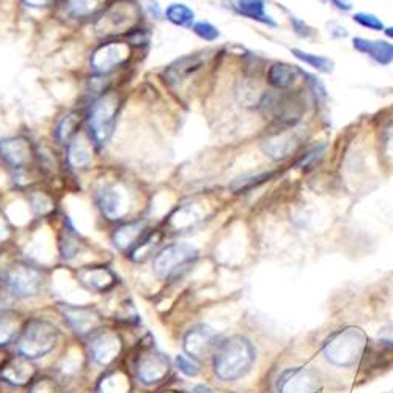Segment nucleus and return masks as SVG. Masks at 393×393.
Wrapping results in <instances>:
<instances>
[{"label": "nucleus", "mask_w": 393, "mask_h": 393, "mask_svg": "<svg viewBox=\"0 0 393 393\" xmlns=\"http://www.w3.org/2000/svg\"><path fill=\"white\" fill-rule=\"evenodd\" d=\"M125 364L132 373L136 384L142 385L143 389L156 390L169 384L174 378V360L156 346L150 332L129 346Z\"/></svg>", "instance_id": "f257e3e1"}, {"label": "nucleus", "mask_w": 393, "mask_h": 393, "mask_svg": "<svg viewBox=\"0 0 393 393\" xmlns=\"http://www.w3.org/2000/svg\"><path fill=\"white\" fill-rule=\"evenodd\" d=\"M47 283V267L27 257L13 258L0 266V287L14 304L40 298Z\"/></svg>", "instance_id": "f03ea898"}, {"label": "nucleus", "mask_w": 393, "mask_h": 393, "mask_svg": "<svg viewBox=\"0 0 393 393\" xmlns=\"http://www.w3.org/2000/svg\"><path fill=\"white\" fill-rule=\"evenodd\" d=\"M257 349L244 335L222 337L209 359L211 373L220 382H235L244 378L254 367Z\"/></svg>", "instance_id": "7ed1b4c3"}, {"label": "nucleus", "mask_w": 393, "mask_h": 393, "mask_svg": "<svg viewBox=\"0 0 393 393\" xmlns=\"http://www.w3.org/2000/svg\"><path fill=\"white\" fill-rule=\"evenodd\" d=\"M63 331L57 322L43 315H27L23 329L13 344V353L23 357L40 362L62 344Z\"/></svg>", "instance_id": "20e7f679"}, {"label": "nucleus", "mask_w": 393, "mask_h": 393, "mask_svg": "<svg viewBox=\"0 0 393 393\" xmlns=\"http://www.w3.org/2000/svg\"><path fill=\"white\" fill-rule=\"evenodd\" d=\"M87 360L91 367L98 368L99 371L114 367L117 364L125 362L129 346L126 342L125 333L121 327L107 322L99 331H96L93 335H90L87 340L82 342Z\"/></svg>", "instance_id": "39448f33"}, {"label": "nucleus", "mask_w": 393, "mask_h": 393, "mask_svg": "<svg viewBox=\"0 0 393 393\" xmlns=\"http://www.w3.org/2000/svg\"><path fill=\"white\" fill-rule=\"evenodd\" d=\"M200 250L192 242L174 241L160 247L152 258V271L156 278L167 283L181 280L197 265Z\"/></svg>", "instance_id": "423d86ee"}, {"label": "nucleus", "mask_w": 393, "mask_h": 393, "mask_svg": "<svg viewBox=\"0 0 393 393\" xmlns=\"http://www.w3.org/2000/svg\"><path fill=\"white\" fill-rule=\"evenodd\" d=\"M120 107L121 99L114 90H107L88 104L85 125H87V136L96 150H102L110 142L115 132Z\"/></svg>", "instance_id": "0eeeda50"}, {"label": "nucleus", "mask_w": 393, "mask_h": 393, "mask_svg": "<svg viewBox=\"0 0 393 393\" xmlns=\"http://www.w3.org/2000/svg\"><path fill=\"white\" fill-rule=\"evenodd\" d=\"M143 10L136 0H115L93 19L96 34L107 38H121L134 27L142 24Z\"/></svg>", "instance_id": "6e6552de"}, {"label": "nucleus", "mask_w": 393, "mask_h": 393, "mask_svg": "<svg viewBox=\"0 0 393 393\" xmlns=\"http://www.w3.org/2000/svg\"><path fill=\"white\" fill-rule=\"evenodd\" d=\"M56 310L63 322L64 329L74 340L85 342L96 331L107 324V316L99 307L93 304L57 302Z\"/></svg>", "instance_id": "1a4fd4ad"}, {"label": "nucleus", "mask_w": 393, "mask_h": 393, "mask_svg": "<svg viewBox=\"0 0 393 393\" xmlns=\"http://www.w3.org/2000/svg\"><path fill=\"white\" fill-rule=\"evenodd\" d=\"M88 370L90 365L84 349V343L73 340L64 344L63 353L53 362L49 373L62 385L64 393H69L74 389H79V384L84 381Z\"/></svg>", "instance_id": "9d476101"}, {"label": "nucleus", "mask_w": 393, "mask_h": 393, "mask_svg": "<svg viewBox=\"0 0 393 393\" xmlns=\"http://www.w3.org/2000/svg\"><path fill=\"white\" fill-rule=\"evenodd\" d=\"M263 114L271 117L277 128H294L305 112L302 95L288 90L266 91L258 101Z\"/></svg>", "instance_id": "9b49d317"}, {"label": "nucleus", "mask_w": 393, "mask_h": 393, "mask_svg": "<svg viewBox=\"0 0 393 393\" xmlns=\"http://www.w3.org/2000/svg\"><path fill=\"white\" fill-rule=\"evenodd\" d=\"M93 203L99 216L110 224H121L131 214V195L125 184L117 181H102L93 189Z\"/></svg>", "instance_id": "f8f14e48"}, {"label": "nucleus", "mask_w": 393, "mask_h": 393, "mask_svg": "<svg viewBox=\"0 0 393 393\" xmlns=\"http://www.w3.org/2000/svg\"><path fill=\"white\" fill-rule=\"evenodd\" d=\"M365 343L364 332L354 327L338 331L327 338L324 343V355L329 362L338 367H353L362 357Z\"/></svg>", "instance_id": "ddd939ff"}, {"label": "nucleus", "mask_w": 393, "mask_h": 393, "mask_svg": "<svg viewBox=\"0 0 393 393\" xmlns=\"http://www.w3.org/2000/svg\"><path fill=\"white\" fill-rule=\"evenodd\" d=\"M132 53V47L125 38H107L101 41L90 53V71L93 76L106 78L115 73L118 68L125 67Z\"/></svg>", "instance_id": "4468645a"}, {"label": "nucleus", "mask_w": 393, "mask_h": 393, "mask_svg": "<svg viewBox=\"0 0 393 393\" xmlns=\"http://www.w3.org/2000/svg\"><path fill=\"white\" fill-rule=\"evenodd\" d=\"M74 280L84 291L95 296H110L120 288V277L115 269L107 263H90L73 271Z\"/></svg>", "instance_id": "2eb2a0df"}, {"label": "nucleus", "mask_w": 393, "mask_h": 393, "mask_svg": "<svg viewBox=\"0 0 393 393\" xmlns=\"http://www.w3.org/2000/svg\"><path fill=\"white\" fill-rule=\"evenodd\" d=\"M222 340V335L206 322H197L187 327L181 337L182 354L197 360L198 364L211 359L214 349Z\"/></svg>", "instance_id": "dca6fc26"}, {"label": "nucleus", "mask_w": 393, "mask_h": 393, "mask_svg": "<svg viewBox=\"0 0 393 393\" xmlns=\"http://www.w3.org/2000/svg\"><path fill=\"white\" fill-rule=\"evenodd\" d=\"M40 373L41 371L36 362H32L23 355L12 353L3 367L0 368V387L25 392Z\"/></svg>", "instance_id": "f3484780"}, {"label": "nucleus", "mask_w": 393, "mask_h": 393, "mask_svg": "<svg viewBox=\"0 0 393 393\" xmlns=\"http://www.w3.org/2000/svg\"><path fill=\"white\" fill-rule=\"evenodd\" d=\"M208 62V52H193L178 57L176 60L163 69L164 82L170 88H180L187 80H191L197 73H200Z\"/></svg>", "instance_id": "a211bd4d"}, {"label": "nucleus", "mask_w": 393, "mask_h": 393, "mask_svg": "<svg viewBox=\"0 0 393 393\" xmlns=\"http://www.w3.org/2000/svg\"><path fill=\"white\" fill-rule=\"evenodd\" d=\"M0 160L16 174H23L35 160V147L23 136L0 139Z\"/></svg>", "instance_id": "6ab92c4d"}, {"label": "nucleus", "mask_w": 393, "mask_h": 393, "mask_svg": "<svg viewBox=\"0 0 393 393\" xmlns=\"http://www.w3.org/2000/svg\"><path fill=\"white\" fill-rule=\"evenodd\" d=\"M136 381L125 362L99 371L91 385V393H134Z\"/></svg>", "instance_id": "aec40b11"}, {"label": "nucleus", "mask_w": 393, "mask_h": 393, "mask_svg": "<svg viewBox=\"0 0 393 393\" xmlns=\"http://www.w3.org/2000/svg\"><path fill=\"white\" fill-rule=\"evenodd\" d=\"M150 228H152V225H150L147 217L142 216L117 224L114 230L110 231L112 246L115 247L117 252L126 257Z\"/></svg>", "instance_id": "412c9836"}, {"label": "nucleus", "mask_w": 393, "mask_h": 393, "mask_svg": "<svg viewBox=\"0 0 393 393\" xmlns=\"http://www.w3.org/2000/svg\"><path fill=\"white\" fill-rule=\"evenodd\" d=\"M87 249V241L82 233L74 227L68 216L62 220V227L57 233V255L64 265L76 261Z\"/></svg>", "instance_id": "4be33fe9"}, {"label": "nucleus", "mask_w": 393, "mask_h": 393, "mask_svg": "<svg viewBox=\"0 0 393 393\" xmlns=\"http://www.w3.org/2000/svg\"><path fill=\"white\" fill-rule=\"evenodd\" d=\"M276 389L277 393H318L320 379L309 368H287L280 373Z\"/></svg>", "instance_id": "5701e85b"}, {"label": "nucleus", "mask_w": 393, "mask_h": 393, "mask_svg": "<svg viewBox=\"0 0 393 393\" xmlns=\"http://www.w3.org/2000/svg\"><path fill=\"white\" fill-rule=\"evenodd\" d=\"M202 213L197 209V204L192 202L178 204L167 219L164 220L163 230L167 233L182 235L189 233L198 224L202 222Z\"/></svg>", "instance_id": "b1692460"}, {"label": "nucleus", "mask_w": 393, "mask_h": 393, "mask_svg": "<svg viewBox=\"0 0 393 393\" xmlns=\"http://www.w3.org/2000/svg\"><path fill=\"white\" fill-rule=\"evenodd\" d=\"M293 129L294 128H277L261 142L263 152L274 160H282L291 156L299 145V139Z\"/></svg>", "instance_id": "393cba45"}, {"label": "nucleus", "mask_w": 393, "mask_h": 393, "mask_svg": "<svg viewBox=\"0 0 393 393\" xmlns=\"http://www.w3.org/2000/svg\"><path fill=\"white\" fill-rule=\"evenodd\" d=\"M107 0H60L57 10L67 21L82 23L95 19L107 7Z\"/></svg>", "instance_id": "a878e982"}, {"label": "nucleus", "mask_w": 393, "mask_h": 393, "mask_svg": "<svg viewBox=\"0 0 393 393\" xmlns=\"http://www.w3.org/2000/svg\"><path fill=\"white\" fill-rule=\"evenodd\" d=\"M164 238H165V231L163 228L152 227L142 236V238H140L137 244L132 247V250L129 252L126 258L131 263H136V265H140V263H145L148 260L152 261V258L156 255V252L165 244Z\"/></svg>", "instance_id": "bb28decb"}, {"label": "nucleus", "mask_w": 393, "mask_h": 393, "mask_svg": "<svg viewBox=\"0 0 393 393\" xmlns=\"http://www.w3.org/2000/svg\"><path fill=\"white\" fill-rule=\"evenodd\" d=\"M27 315L18 307H8L0 310V346L13 348Z\"/></svg>", "instance_id": "cd10ccee"}, {"label": "nucleus", "mask_w": 393, "mask_h": 393, "mask_svg": "<svg viewBox=\"0 0 393 393\" xmlns=\"http://www.w3.org/2000/svg\"><path fill=\"white\" fill-rule=\"evenodd\" d=\"M64 164L74 171L87 170L91 164V142L88 136L78 134L67 147H64Z\"/></svg>", "instance_id": "c85d7f7f"}, {"label": "nucleus", "mask_w": 393, "mask_h": 393, "mask_svg": "<svg viewBox=\"0 0 393 393\" xmlns=\"http://www.w3.org/2000/svg\"><path fill=\"white\" fill-rule=\"evenodd\" d=\"M85 121V117L80 110H67L57 118L52 128V137L57 145H67L80 134V126Z\"/></svg>", "instance_id": "c756f323"}, {"label": "nucleus", "mask_w": 393, "mask_h": 393, "mask_svg": "<svg viewBox=\"0 0 393 393\" xmlns=\"http://www.w3.org/2000/svg\"><path fill=\"white\" fill-rule=\"evenodd\" d=\"M353 47L360 53L368 56L371 60H374L381 67H389L390 63H393V43L355 36L353 38Z\"/></svg>", "instance_id": "7c9ffc66"}, {"label": "nucleus", "mask_w": 393, "mask_h": 393, "mask_svg": "<svg viewBox=\"0 0 393 393\" xmlns=\"http://www.w3.org/2000/svg\"><path fill=\"white\" fill-rule=\"evenodd\" d=\"M27 203L35 219L46 220L56 216L57 202L52 193L41 189L27 191Z\"/></svg>", "instance_id": "2f4dec72"}, {"label": "nucleus", "mask_w": 393, "mask_h": 393, "mask_svg": "<svg viewBox=\"0 0 393 393\" xmlns=\"http://www.w3.org/2000/svg\"><path fill=\"white\" fill-rule=\"evenodd\" d=\"M233 12L247 19L255 21V23L265 24L267 27H277V23L266 12L265 0H235L231 3Z\"/></svg>", "instance_id": "473e14b6"}, {"label": "nucleus", "mask_w": 393, "mask_h": 393, "mask_svg": "<svg viewBox=\"0 0 393 393\" xmlns=\"http://www.w3.org/2000/svg\"><path fill=\"white\" fill-rule=\"evenodd\" d=\"M298 79V69L288 63H274L269 67L266 80L271 87L277 90H288Z\"/></svg>", "instance_id": "72a5a7b5"}, {"label": "nucleus", "mask_w": 393, "mask_h": 393, "mask_svg": "<svg viewBox=\"0 0 393 393\" xmlns=\"http://www.w3.org/2000/svg\"><path fill=\"white\" fill-rule=\"evenodd\" d=\"M164 19L175 27L192 29V25L195 24V12L186 3L174 2L164 10Z\"/></svg>", "instance_id": "f704fd0d"}, {"label": "nucleus", "mask_w": 393, "mask_h": 393, "mask_svg": "<svg viewBox=\"0 0 393 393\" xmlns=\"http://www.w3.org/2000/svg\"><path fill=\"white\" fill-rule=\"evenodd\" d=\"M272 176H274V171H263V174H257V175L255 174L241 175L230 182V189L235 193L249 192L260 184H263V182H266L267 180H271Z\"/></svg>", "instance_id": "c9c22d12"}, {"label": "nucleus", "mask_w": 393, "mask_h": 393, "mask_svg": "<svg viewBox=\"0 0 393 393\" xmlns=\"http://www.w3.org/2000/svg\"><path fill=\"white\" fill-rule=\"evenodd\" d=\"M291 53L296 58H298V60H300L305 64H309V67L316 69V71L326 73V74H329L333 71V62L331 60V58L316 56V53L304 52L300 49H296V47L294 49H291Z\"/></svg>", "instance_id": "e433bc0d"}, {"label": "nucleus", "mask_w": 393, "mask_h": 393, "mask_svg": "<svg viewBox=\"0 0 393 393\" xmlns=\"http://www.w3.org/2000/svg\"><path fill=\"white\" fill-rule=\"evenodd\" d=\"M174 367L178 373L184 376V378H198L202 374V364H198L197 360L187 357L186 354H176L174 359Z\"/></svg>", "instance_id": "4c0bfd02"}, {"label": "nucleus", "mask_w": 393, "mask_h": 393, "mask_svg": "<svg viewBox=\"0 0 393 393\" xmlns=\"http://www.w3.org/2000/svg\"><path fill=\"white\" fill-rule=\"evenodd\" d=\"M123 38H125V41L132 49H143V47H147L150 41H152V32H150L147 25L140 24L134 27L132 30H129Z\"/></svg>", "instance_id": "58836bf2"}, {"label": "nucleus", "mask_w": 393, "mask_h": 393, "mask_svg": "<svg viewBox=\"0 0 393 393\" xmlns=\"http://www.w3.org/2000/svg\"><path fill=\"white\" fill-rule=\"evenodd\" d=\"M191 30L198 38L208 43H214L220 38L219 29L214 24L209 23V21H197V23L192 25Z\"/></svg>", "instance_id": "ea45409f"}, {"label": "nucleus", "mask_w": 393, "mask_h": 393, "mask_svg": "<svg viewBox=\"0 0 393 393\" xmlns=\"http://www.w3.org/2000/svg\"><path fill=\"white\" fill-rule=\"evenodd\" d=\"M353 21L355 24L365 27V29H370V30H374V32L385 30L384 23H382L378 16H374L371 13H355L353 16Z\"/></svg>", "instance_id": "a19ab883"}, {"label": "nucleus", "mask_w": 393, "mask_h": 393, "mask_svg": "<svg viewBox=\"0 0 393 393\" xmlns=\"http://www.w3.org/2000/svg\"><path fill=\"white\" fill-rule=\"evenodd\" d=\"M291 24H293V30L296 32V35H299L300 38H310V36H313V29H311L310 25H307L304 21L293 18Z\"/></svg>", "instance_id": "79ce46f5"}, {"label": "nucleus", "mask_w": 393, "mask_h": 393, "mask_svg": "<svg viewBox=\"0 0 393 393\" xmlns=\"http://www.w3.org/2000/svg\"><path fill=\"white\" fill-rule=\"evenodd\" d=\"M21 2L29 8L46 10V8H51L52 5H58L60 3V0H21Z\"/></svg>", "instance_id": "37998d69"}, {"label": "nucleus", "mask_w": 393, "mask_h": 393, "mask_svg": "<svg viewBox=\"0 0 393 393\" xmlns=\"http://www.w3.org/2000/svg\"><path fill=\"white\" fill-rule=\"evenodd\" d=\"M147 10H148V14L152 16L153 19L156 21H159L160 18H163L164 13L160 12V8H159V3L156 2V0H147Z\"/></svg>", "instance_id": "c03bdc74"}, {"label": "nucleus", "mask_w": 393, "mask_h": 393, "mask_svg": "<svg viewBox=\"0 0 393 393\" xmlns=\"http://www.w3.org/2000/svg\"><path fill=\"white\" fill-rule=\"evenodd\" d=\"M150 393H191V392L182 390V389H180V387L171 385L170 382H169V384L159 387V389H156V390H152Z\"/></svg>", "instance_id": "a18cd8bd"}, {"label": "nucleus", "mask_w": 393, "mask_h": 393, "mask_svg": "<svg viewBox=\"0 0 393 393\" xmlns=\"http://www.w3.org/2000/svg\"><path fill=\"white\" fill-rule=\"evenodd\" d=\"M329 2L333 5V7L340 10V12H349L353 8L351 0H329Z\"/></svg>", "instance_id": "49530a36"}, {"label": "nucleus", "mask_w": 393, "mask_h": 393, "mask_svg": "<svg viewBox=\"0 0 393 393\" xmlns=\"http://www.w3.org/2000/svg\"><path fill=\"white\" fill-rule=\"evenodd\" d=\"M384 147L389 153H393V125L387 129L384 136Z\"/></svg>", "instance_id": "de8ad7c7"}, {"label": "nucleus", "mask_w": 393, "mask_h": 393, "mask_svg": "<svg viewBox=\"0 0 393 393\" xmlns=\"http://www.w3.org/2000/svg\"><path fill=\"white\" fill-rule=\"evenodd\" d=\"M189 392L191 393H216V390L211 389V387L206 384H197L195 387H192Z\"/></svg>", "instance_id": "09e8293b"}, {"label": "nucleus", "mask_w": 393, "mask_h": 393, "mask_svg": "<svg viewBox=\"0 0 393 393\" xmlns=\"http://www.w3.org/2000/svg\"><path fill=\"white\" fill-rule=\"evenodd\" d=\"M10 355H12V351H10L8 348H2V346H0V368L3 367V364L7 362Z\"/></svg>", "instance_id": "8fccbe9b"}, {"label": "nucleus", "mask_w": 393, "mask_h": 393, "mask_svg": "<svg viewBox=\"0 0 393 393\" xmlns=\"http://www.w3.org/2000/svg\"><path fill=\"white\" fill-rule=\"evenodd\" d=\"M384 32H385V35L389 36V38L393 40V27H387V29H385Z\"/></svg>", "instance_id": "3c124183"}]
</instances>
